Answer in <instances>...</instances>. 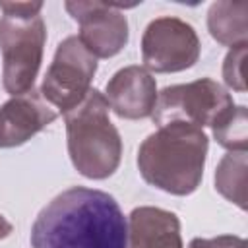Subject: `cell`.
Returning a JSON list of instances; mask_svg holds the SVG:
<instances>
[{"label": "cell", "instance_id": "11", "mask_svg": "<svg viewBox=\"0 0 248 248\" xmlns=\"http://www.w3.org/2000/svg\"><path fill=\"white\" fill-rule=\"evenodd\" d=\"M128 248H182L176 213L141 205L128 217Z\"/></svg>", "mask_w": 248, "mask_h": 248}, {"label": "cell", "instance_id": "2", "mask_svg": "<svg viewBox=\"0 0 248 248\" xmlns=\"http://www.w3.org/2000/svg\"><path fill=\"white\" fill-rule=\"evenodd\" d=\"M209 140L188 122H169L149 134L138 149L143 180L172 196H190L203 178Z\"/></svg>", "mask_w": 248, "mask_h": 248}, {"label": "cell", "instance_id": "6", "mask_svg": "<svg viewBox=\"0 0 248 248\" xmlns=\"http://www.w3.org/2000/svg\"><path fill=\"white\" fill-rule=\"evenodd\" d=\"M95 72L97 58L83 46L78 35H70L56 46L39 93L48 105H54L64 114L79 105L91 91Z\"/></svg>", "mask_w": 248, "mask_h": 248}, {"label": "cell", "instance_id": "3", "mask_svg": "<svg viewBox=\"0 0 248 248\" xmlns=\"http://www.w3.org/2000/svg\"><path fill=\"white\" fill-rule=\"evenodd\" d=\"M108 108L105 95L99 89H91L79 105L64 112L72 165L91 180L108 178L122 157V140L110 122Z\"/></svg>", "mask_w": 248, "mask_h": 248}, {"label": "cell", "instance_id": "17", "mask_svg": "<svg viewBox=\"0 0 248 248\" xmlns=\"http://www.w3.org/2000/svg\"><path fill=\"white\" fill-rule=\"evenodd\" d=\"M6 16H41L43 2H0Z\"/></svg>", "mask_w": 248, "mask_h": 248}, {"label": "cell", "instance_id": "13", "mask_svg": "<svg viewBox=\"0 0 248 248\" xmlns=\"http://www.w3.org/2000/svg\"><path fill=\"white\" fill-rule=\"evenodd\" d=\"M246 151H229L215 169V190L240 209H246Z\"/></svg>", "mask_w": 248, "mask_h": 248}, {"label": "cell", "instance_id": "8", "mask_svg": "<svg viewBox=\"0 0 248 248\" xmlns=\"http://www.w3.org/2000/svg\"><path fill=\"white\" fill-rule=\"evenodd\" d=\"M68 14L79 23V41L95 58L116 56L128 43V19L120 6L105 2H66Z\"/></svg>", "mask_w": 248, "mask_h": 248}, {"label": "cell", "instance_id": "16", "mask_svg": "<svg viewBox=\"0 0 248 248\" xmlns=\"http://www.w3.org/2000/svg\"><path fill=\"white\" fill-rule=\"evenodd\" d=\"M188 248H248V242L242 236L219 234L215 238H192Z\"/></svg>", "mask_w": 248, "mask_h": 248}, {"label": "cell", "instance_id": "7", "mask_svg": "<svg viewBox=\"0 0 248 248\" xmlns=\"http://www.w3.org/2000/svg\"><path fill=\"white\" fill-rule=\"evenodd\" d=\"M200 37L196 29L178 17H157L149 21L141 37V60L147 72L174 74L192 68L200 58Z\"/></svg>", "mask_w": 248, "mask_h": 248}, {"label": "cell", "instance_id": "4", "mask_svg": "<svg viewBox=\"0 0 248 248\" xmlns=\"http://www.w3.org/2000/svg\"><path fill=\"white\" fill-rule=\"evenodd\" d=\"M46 41V27L41 16H2L0 52L2 83L16 97L33 89Z\"/></svg>", "mask_w": 248, "mask_h": 248}, {"label": "cell", "instance_id": "18", "mask_svg": "<svg viewBox=\"0 0 248 248\" xmlns=\"http://www.w3.org/2000/svg\"><path fill=\"white\" fill-rule=\"evenodd\" d=\"M10 232H12V223L0 213V240L6 238V236H10Z\"/></svg>", "mask_w": 248, "mask_h": 248}, {"label": "cell", "instance_id": "12", "mask_svg": "<svg viewBox=\"0 0 248 248\" xmlns=\"http://www.w3.org/2000/svg\"><path fill=\"white\" fill-rule=\"evenodd\" d=\"M248 4L219 0L207 12V29L211 37L225 46L248 43Z\"/></svg>", "mask_w": 248, "mask_h": 248}, {"label": "cell", "instance_id": "1", "mask_svg": "<svg viewBox=\"0 0 248 248\" xmlns=\"http://www.w3.org/2000/svg\"><path fill=\"white\" fill-rule=\"evenodd\" d=\"M31 248H128V219L110 194L74 186L39 211Z\"/></svg>", "mask_w": 248, "mask_h": 248}, {"label": "cell", "instance_id": "5", "mask_svg": "<svg viewBox=\"0 0 248 248\" xmlns=\"http://www.w3.org/2000/svg\"><path fill=\"white\" fill-rule=\"evenodd\" d=\"M234 101L231 93L209 78L190 83H176L157 93L153 122L157 126L169 122H188L198 128L211 126Z\"/></svg>", "mask_w": 248, "mask_h": 248}, {"label": "cell", "instance_id": "15", "mask_svg": "<svg viewBox=\"0 0 248 248\" xmlns=\"http://www.w3.org/2000/svg\"><path fill=\"white\" fill-rule=\"evenodd\" d=\"M246 50H248V43H246V45L231 46V50L227 52L225 62H223V79H225V83H227L231 89L240 91V93L246 91L244 72H242L244 60H246Z\"/></svg>", "mask_w": 248, "mask_h": 248}, {"label": "cell", "instance_id": "10", "mask_svg": "<svg viewBox=\"0 0 248 248\" xmlns=\"http://www.w3.org/2000/svg\"><path fill=\"white\" fill-rule=\"evenodd\" d=\"M56 118V110L39 91H27L8 99L0 107V147H17L45 130Z\"/></svg>", "mask_w": 248, "mask_h": 248}, {"label": "cell", "instance_id": "14", "mask_svg": "<svg viewBox=\"0 0 248 248\" xmlns=\"http://www.w3.org/2000/svg\"><path fill=\"white\" fill-rule=\"evenodd\" d=\"M215 141L229 151H246L248 147V108L244 105L229 107L213 124Z\"/></svg>", "mask_w": 248, "mask_h": 248}, {"label": "cell", "instance_id": "9", "mask_svg": "<svg viewBox=\"0 0 248 248\" xmlns=\"http://www.w3.org/2000/svg\"><path fill=\"white\" fill-rule=\"evenodd\" d=\"M107 103L118 118L140 120L153 114L157 83L151 72L141 66L120 68L107 83Z\"/></svg>", "mask_w": 248, "mask_h": 248}]
</instances>
